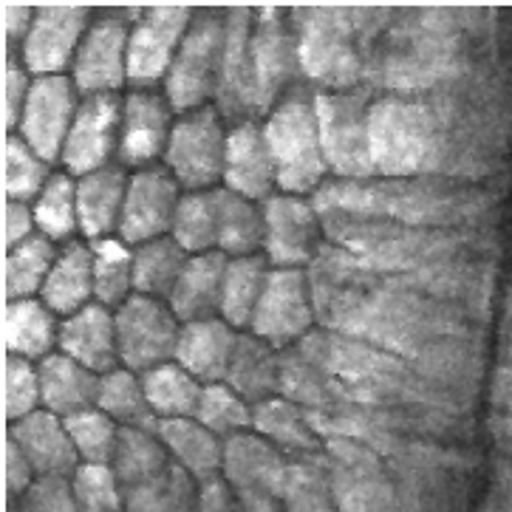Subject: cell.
Instances as JSON below:
<instances>
[{
	"instance_id": "6da1fadb",
	"label": "cell",
	"mask_w": 512,
	"mask_h": 512,
	"mask_svg": "<svg viewBox=\"0 0 512 512\" xmlns=\"http://www.w3.org/2000/svg\"><path fill=\"white\" fill-rule=\"evenodd\" d=\"M295 12L300 71L323 91H354L368 71L365 9L303 6Z\"/></svg>"
},
{
	"instance_id": "7a4b0ae2",
	"label": "cell",
	"mask_w": 512,
	"mask_h": 512,
	"mask_svg": "<svg viewBox=\"0 0 512 512\" xmlns=\"http://www.w3.org/2000/svg\"><path fill=\"white\" fill-rule=\"evenodd\" d=\"M371 159L385 179H411L445 165L442 125L433 102L388 94L371 102Z\"/></svg>"
},
{
	"instance_id": "3957f363",
	"label": "cell",
	"mask_w": 512,
	"mask_h": 512,
	"mask_svg": "<svg viewBox=\"0 0 512 512\" xmlns=\"http://www.w3.org/2000/svg\"><path fill=\"white\" fill-rule=\"evenodd\" d=\"M298 346L329 371L331 380L351 402L360 405L391 402L399 394H408L416 382L413 368L402 357L363 340L331 331H312Z\"/></svg>"
},
{
	"instance_id": "277c9868",
	"label": "cell",
	"mask_w": 512,
	"mask_h": 512,
	"mask_svg": "<svg viewBox=\"0 0 512 512\" xmlns=\"http://www.w3.org/2000/svg\"><path fill=\"white\" fill-rule=\"evenodd\" d=\"M264 133L278 170V190L289 196L317 193L329 173V162L320 142L314 94L295 85L269 111Z\"/></svg>"
},
{
	"instance_id": "5b68a950",
	"label": "cell",
	"mask_w": 512,
	"mask_h": 512,
	"mask_svg": "<svg viewBox=\"0 0 512 512\" xmlns=\"http://www.w3.org/2000/svg\"><path fill=\"white\" fill-rule=\"evenodd\" d=\"M309 272L314 312L323 331L360 340L385 278H377L346 249L326 244Z\"/></svg>"
},
{
	"instance_id": "8992f818",
	"label": "cell",
	"mask_w": 512,
	"mask_h": 512,
	"mask_svg": "<svg viewBox=\"0 0 512 512\" xmlns=\"http://www.w3.org/2000/svg\"><path fill=\"white\" fill-rule=\"evenodd\" d=\"M453 34L442 12L405 15V26L388 29V49L380 57V83L397 91L430 88L450 74Z\"/></svg>"
},
{
	"instance_id": "52a82bcc",
	"label": "cell",
	"mask_w": 512,
	"mask_h": 512,
	"mask_svg": "<svg viewBox=\"0 0 512 512\" xmlns=\"http://www.w3.org/2000/svg\"><path fill=\"white\" fill-rule=\"evenodd\" d=\"M227 12L230 9H199L193 15L165 80V97L176 114L199 111L218 94L227 49Z\"/></svg>"
},
{
	"instance_id": "ba28073f",
	"label": "cell",
	"mask_w": 512,
	"mask_h": 512,
	"mask_svg": "<svg viewBox=\"0 0 512 512\" xmlns=\"http://www.w3.org/2000/svg\"><path fill=\"white\" fill-rule=\"evenodd\" d=\"M314 108H317L320 142H323L329 170H334L346 182L371 179L377 170L371 159L368 94L365 91H317Z\"/></svg>"
},
{
	"instance_id": "9c48e42d",
	"label": "cell",
	"mask_w": 512,
	"mask_h": 512,
	"mask_svg": "<svg viewBox=\"0 0 512 512\" xmlns=\"http://www.w3.org/2000/svg\"><path fill=\"white\" fill-rule=\"evenodd\" d=\"M252 77H255V111H269L298 85L300 54L295 12L286 6H258L252 23Z\"/></svg>"
},
{
	"instance_id": "30bf717a",
	"label": "cell",
	"mask_w": 512,
	"mask_h": 512,
	"mask_svg": "<svg viewBox=\"0 0 512 512\" xmlns=\"http://www.w3.org/2000/svg\"><path fill=\"white\" fill-rule=\"evenodd\" d=\"M227 133L224 116L215 105H204L176 119L165 150V167L182 184V190L204 193L224 182Z\"/></svg>"
},
{
	"instance_id": "8fae6325",
	"label": "cell",
	"mask_w": 512,
	"mask_h": 512,
	"mask_svg": "<svg viewBox=\"0 0 512 512\" xmlns=\"http://www.w3.org/2000/svg\"><path fill=\"white\" fill-rule=\"evenodd\" d=\"M326 467L331 496L340 512H405L377 450L334 439L326 442Z\"/></svg>"
},
{
	"instance_id": "7c38bea8",
	"label": "cell",
	"mask_w": 512,
	"mask_h": 512,
	"mask_svg": "<svg viewBox=\"0 0 512 512\" xmlns=\"http://www.w3.org/2000/svg\"><path fill=\"white\" fill-rule=\"evenodd\" d=\"M119 363L133 374H148L176 360L182 323L165 300L131 295L116 309Z\"/></svg>"
},
{
	"instance_id": "4fadbf2b",
	"label": "cell",
	"mask_w": 512,
	"mask_h": 512,
	"mask_svg": "<svg viewBox=\"0 0 512 512\" xmlns=\"http://www.w3.org/2000/svg\"><path fill=\"white\" fill-rule=\"evenodd\" d=\"M196 9L190 6H148L133 15L128 40V85L153 91L165 83Z\"/></svg>"
},
{
	"instance_id": "5bb4252c",
	"label": "cell",
	"mask_w": 512,
	"mask_h": 512,
	"mask_svg": "<svg viewBox=\"0 0 512 512\" xmlns=\"http://www.w3.org/2000/svg\"><path fill=\"white\" fill-rule=\"evenodd\" d=\"M133 15L136 12L128 9H105L91 17V26L71 66V80L83 97L116 94L128 83V40Z\"/></svg>"
},
{
	"instance_id": "9a60e30c",
	"label": "cell",
	"mask_w": 512,
	"mask_h": 512,
	"mask_svg": "<svg viewBox=\"0 0 512 512\" xmlns=\"http://www.w3.org/2000/svg\"><path fill=\"white\" fill-rule=\"evenodd\" d=\"M314 300L306 269H272L264 286L261 303L255 309L249 334L264 340L275 351H286L312 334Z\"/></svg>"
},
{
	"instance_id": "2e32d148",
	"label": "cell",
	"mask_w": 512,
	"mask_h": 512,
	"mask_svg": "<svg viewBox=\"0 0 512 512\" xmlns=\"http://www.w3.org/2000/svg\"><path fill=\"white\" fill-rule=\"evenodd\" d=\"M91 9L80 3L37 6L20 60L32 77H57L74 66L77 49L91 26Z\"/></svg>"
},
{
	"instance_id": "e0dca14e",
	"label": "cell",
	"mask_w": 512,
	"mask_h": 512,
	"mask_svg": "<svg viewBox=\"0 0 512 512\" xmlns=\"http://www.w3.org/2000/svg\"><path fill=\"white\" fill-rule=\"evenodd\" d=\"M264 258L272 269H309L323 249V221L303 196L275 193L264 204Z\"/></svg>"
},
{
	"instance_id": "ac0fdd59",
	"label": "cell",
	"mask_w": 512,
	"mask_h": 512,
	"mask_svg": "<svg viewBox=\"0 0 512 512\" xmlns=\"http://www.w3.org/2000/svg\"><path fill=\"white\" fill-rule=\"evenodd\" d=\"M80 91L71 77L57 74V77H34L29 100L20 116V139L29 148L54 165L63 159L68 133L74 125V116L80 108Z\"/></svg>"
},
{
	"instance_id": "d6986e66",
	"label": "cell",
	"mask_w": 512,
	"mask_h": 512,
	"mask_svg": "<svg viewBox=\"0 0 512 512\" xmlns=\"http://www.w3.org/2000/svg\"><path fill=\"white\" fill-rule=\"evenodd\" d=\"M179 204H182V184L173 179V173L165 165L136 170L128 182L119 238L128 247H142L148 241L165 238L173 230Z\"/></svg>"
},
{
	"instance_id": "ffe728a7",
	"label": "cell",
	"mask_w": 512,
	"mask_h": 512,
	"mask_svg": "<svg viewBox=\"0 0 512 512\" xmlns=\"http://www.w3.org/2000/svg\"><path fill=\"white\" fill-rule=\"evenodd\" d=\"M122 108L125 100L119 94H94L83 97L74 125L63 148V167L66 173L83 179L102 167L114 165L119 153V133H122Z\"/></svg>"
},
{
	"instance_id": "44dd1931",
	"label": "cell",
	"mask_w": 512,
	"mask_h": 512,
	"mask_svg": "<svg viewBox=\"0 0 512 512\" xmlns=\"http://www.w3.org/2000/svg\"><path fill=\"white\" fill-rule=\"evenodd\" d=\"M292 459H286L278 447L266 442L258 433H238L224 442V467L221 479L244 496H269L281 498L289 481Z\"/></svg>"
},
{
	"instance_id": "7402d4cb",
	"label": "cell",
	"mask_w": 512,
	"mask_h": 512,
	"mask_svg": "<svg viewBox=\"0 0 512 512\" xmlns=\"http://www.w3.org/2000/svg\"><path fill=\"white\" fill-rule=\"evenodd\" d=\"M173 105L159 91H131L122 108V133L116 162L122 167H150L165 156L173 133Z\"/></svg>"
},
{
	"instance_id": "603a6c76",
	"label": "cell",
	"mask_w": 512,
	"mask_h": 512,
	"mask_svg": "<svg viewBox=\"0 0 512 512\" xmlns=\"http://www.w3.org/2000/svg\"><path fill=\"white\" fill-rule=\"evenodd\" d=\"M224 187L255 204H266L275 196L278 170L266 142L264 125L258 119L235 122L227 133Z\"/></svg>"
},
{
	"instance_id": "cb8c5ba5",
	"label": "cell",
	"mask_w": 512,
	"mask_h": 512,
	"mask_svg": "<svg viewBox=\"0 0 512 512\" xmlns=\"http://www.w3.org/2000/svg\"><path fill=\"white\" fill-rule=\"evenodd\" d=\"M252 23L255 9L235 6L227 12V49L221 83L215 94V108L224 119H258L255 111V77H252Z\"/></svg>"
},
{
	"instance_id": "d4e9b609",
	"label": "cell",
	"mask_w": 512,
	"mask_h": 512,
	"mask_svg": "<svg viewBox=\"0 0 512 512\" xmlns=\"http://www.w3.org/2000/svg\"><path fill=\"white\" fill-rule=\"evenodd\" d=\"M6 436L23 450L37 479H71L83 464L66 422L43 408L15 425H6Z\"/></svg>"
},
{
	"instance_id": "484cf974",
	"label": "cell",
	"mask_w": 512,
	"mask_h": 512,
	"mask_svg": "<svg viewBox=\"0 0 512 512\" xmlns=\"http://www.w3.org/2000/svg\"><path fill=\"white\" fill-rule=\"evenodd\" d=\"M60 354L71 357L97 377H105L119 368V340L116 317L102 303H88L85 309L60 323Z\"/></svg>"
},
{
	"instance_id": "4316f807",
	"label": "cell",
	"mask_w": 512,
	"mask_h": 512,
	"mask_svg": "<svg viewBox=\"0 0 512 512\" xmlns=\"http://www.w3.org/2000/svg\"><path fill=\"white\" fill-rule=\"evenodd\" d=\"M128 182H131V176L125 173V167L119 162L77 179L80 235L88 244L102 241V238H114V232L119 235Z\"/></svg>"
},
{
	"instance_id": "83f0119b",
	"label": "cell",
	"mask_w": 512,
	"mask_h": 512,
	"mask_svg": "<svg viewBox=\"0 0 512 512\" xmlns=\"http://www.w3.org/2000/svg\"><path fill=\"white\" fill-rule=\"evenodd\" d=\"M238 343V331L227 320H196L184 323L176 346V363L190 371L201 385H215L227 380L232 351Z\"/></svg>"
},
{
	"instance_id": "f1b7e54d",
	"label": "cell",
	"mask_w": 512,
	"mask_h": 512,
	"mask_svg": "<svg viewBox=\"0 0 512 512\" xmlns=\"http://www.w3.org/2000/svg\"><path fill=\"white\" fill-rule=\"evenodd\" d=\"M230 258L224 252H204L190 255L184 272L167 306L179 317V323H196V320H213L221 317V292H224V275H227Z\"/></svg>"
},
{
	"instance_id": "f546056e",
	"label": "cell",
	"mask_w": 512,
	"mask_h": 512,
	"mask_svg": "<svg viewBox=\"0 0 512 512\" xmlns=\"http://www.w3.org/2000/svg\"><path fill=\"white\" fill-rule=\"evenodd\" d=\"M40 374V402L43 411L54 413L60 419H68L74 413L97 408L100 397V377L88 371L71 357L54 351L43 363L37 365Z\"/></svg>"
},
{
	"instance_id": "4dcf8cb0",
	"label": "cell",
	"mask_w": 512,
	"mask_h": 512,
	"mask_svg": "<svg viewBox=\"0 0 512 512\" xmlns=\"http://www.w3.org/2000/svg\"><path fill=\"white\" fill-rule=\"evenodd\" d=\"M60 343V323L43 300H12L3 303V348L9 357L46 360Z\"/></svg>"
},
{
	"instance_id": "1f68e13d",
	"label": "cell",
	"mask_w": 512,
	"mask_h": 512,
	"mask_svg": "<svg viewBox=\"0 0 512 512\" xmlns=\"http://www.w3.org/2000/svg\"><path fill=\"white\" fill-rule=\"evenodd\" d=\"M224 382L252 408L281 397V351L255 334H238Z\"/></svg>"
},
{
	"instance_id": "d6a6232c",
	"label": "cell",
	"mask_w": 512,
	"mask_h": 512,
	"mask_svg": "<svg viewBox=\"0 0 512 512\" xmlns=\"http://www.w3.org/2000/svg\"><path fill=\"white\" fill-rule=\"evenodd\" d=\"M252 430L278 447L286 459L292 456V462L326 453V442L317 436L306 411L283 397L269 399L252 411Z\"/></svg>"
},
{
	"instance_id": "836d02e7",
	"label": "cell",
	"mask_w": 512,
	"mask_h": 512,
	"mask_svg": "<svg viewBox=\"0 0 512 512\" xmlns=\"http://www.w3.org/2000/svg\"><path fill=\"white\" fill-rule=\"evenodd\" d=\"M156 436L167 447L176 467H182L187 476L207 484L221 476L224 467V442L201 425L199 419H165L159 422Z\"/></svg>"
},
{
	"instance_id": "e575fe53",
	"label": "cell",
	"mask_w": 512,
	"mask_h": 512,
	"mask_svg": "<svg viewBox=\"0 0 512 512\" xmlns=\"http://www.w3.org/2000/svg\"><path fill=\"white\" fill-rule=\"evenodd\" d=\"M40 300L60 317H71L94 300V255L91 244L68 241L51 266Z\"/></svg>"
},
{
	"instance_id": "d590c367",
	"label": "cell",
	"mask_w": 512,
	"mask_h": 512,
	"mask_svg": "<svg viewBox=\"0 0 512 512\" xmlns=\"http://www.w3.org/2000/svg\"><path fill=\"white\" fill-rule=\"evenodd\" d=\"M218 193V252L227 258L264 255V207L232 193L227 187H215Z\"/></svg>"
},
{
	"instance_id": "8d00e7d4",
	"label": "cell",
	"mask_w": 512,
	"mask_h": 512,
	"mask_svg": "<svg viewBox=\"0 0 512 512\" xmlns=\"http://www.w3.org/2000/svg\"><path fill=\"white\" fill-rule=\"evenodd\" d=\"M111 467H114L122 493H128V490L162 479L173 467V459L162 445V439L156 436V430L119 428V442H116Z\"/></svg>"
},
{
	"instance_id": "74e56055",
	"label": "cell",
	"mask_w": 512,
	"mask_h": 512,
	"mask_svg": "<svg viewBox=\"0 0 512 512\" xmlns=\"http://www.w3.org/2000/svg\"><path fill=\"white\" fill-rule=\"evenodd\" d=\"M57 255L60 249L40 232L12 252H3V303L40 295Z\"/></svg>"
},
{
	"instance_id": "f35d334b",
	"label": "cell",
	"mask_w": 512,
	"mask_h": 512,
	"mask_svg": "<svg viewBox=\"0 0 512 512\" xmlns=\"http://www.w3.org/2000/svg\"><path fill=\"white\" fill-rule=\"evenodd\" d=\"M269 272L272 269L264 255L230 258L224 275V292H221V320H227L235 331L252 326Z\"/></svg>"
},
{
	"instance_id": "ab89813d",
	"label": "cell",
	"mask_w": 512,
	"mask_h": 512,
	"mask_svg": "<svg viewBox=\"0 0 512 512\" xmlns=\"http://www.w3.org/2000/svg\"><path fill=\"white\" fill-rule=\"evenodd\" d=\"M187 258L190 255L170 235L136 247L133 252V295H145V298L167 303L182 278Z\"/></svg>"
},
{
	"instance_id": "60d3db41",
	"label": "cell",
	"mask_w": 512,
	"mask_h": 512,
	"mask_svg": "<svg viewBox=\"0 0 512 512\" xmlns=\"http://www.w3.org/2000/svg\"><path fill=\"white\" fill-rule=\"evenodd\" d=\"M142 388L159 422L196 416L201 391H204V385L190 371H184L176 360L142 374Z\"/></svg>"
},
{
	"instance_id": "b9f144b4",
	"label": "cell",
	"mask_w": 512,
	"mask_h": 512,
	"mask_svg": "<svg viewBox=\"0 0 512 512\" xmlns=\"http://www.w3.org/2000/svg\"><path fill=\"white\" fill-rule=\"evenodd\" d=\"M97 408L108 413L119 428H139V430H156L159 419L150 408L142 377L133 374L128 368H116L111 374L100 377V397Z\"/></svg>"
},
{
	"instance_id": "7bdbcfd3",
	"label": "cell",
	"mask_w": 512,
	"mask_h": 512,
	"mask_svg": "<svg viewBox=\"0 0 512 512\" xmlns=\"http://www.w3.org/2000/svg\"><path fill=\"white\" fill-rule=\"evenodd\" d=\"M37 232L46 235L54 244H68L80 232V213H77V182L66 170L51 173L49 184L32 204Z\"/></svg>"
},
{
	"instance_id": "ee69618b",
	"label": "cell",
	"mask_w": 512,
	"mask_h": 512,
	"mask_svg": "<svg viewBox=\"0 0 512 512\" xmlns=\"http://www.w3.org/2000/svg\"><path fill=\"white\" fill-rule=\"evenodd\" d=\"M94 255V303L119 309L133 295V252L122 238L91 244Z\"/></svg>"
},
{
	"instance_id": "f6af8a7d",
	"label": "cell",
	"mask_w": 512,
	"mask_h": 512,
	"mask_svg": "<svg viewBox=\"0 0 512 512\" xmlns=\"http://www.w3.org/2000/svg\"><path fill=\"white\" fill-rule=\"evenodd\" d=\"M170 238L187 255L215 252L218 249V193L215 190L184 193Z\"/></svg>"
},
{
	"instance_id": "bcb514c9",
	"label": "cell",
	"mask_w": 512,
	"mask_h": 512,
	"mask_svg": "<svg viewBox=\"0 0 512 512\" xmlns=\"http://www.w3.org/2000/svg\"><path fill=\"white\" fill-rule=\"evenodd\" d=\"M49 179V162L40 159L20 133L3 136V199L34 204Z\"/></svg>"
},
{
	"instance_id": "7dc6e473",
	"label": "cell",
	"mask_w": 512,
	"mask_h": 512,
	"mask_svg": "<svg viewBox=\"0 0 512 512\" xmlns=\"http://www.w3.org/2000/svg\"><path fill=\"white\" fill-rule=\"evenodd\" d=\"M286 512H340L331 496L326 453L314 459H300L289 467V481L283 490Z\"/></svg>"
},
{
	"instance_id": "c3c4849f",
	"label": "cell",
	"mask_w": 512,
	"mask_h": 512,
	"mask_svg": "<svg viewBox=\"0 0 512 512\" xmlns=\"http://www.w3.org/2000/svg\"><path fill=\"white\" fill-rule=\"evenodd\" d=\"M252 405L232 391L227 382H215V385H204L199 399L196 416L204 428L215 433L221 442H227L238 433H247L252 428Z\"/></svg>"
},
{
	"instance_id": "681fc988",
	"label": "cell",
	"mask_w": 512,
	"mask_h": 512,
	"mask_svg": "<svg viewBox=\"0 0 512 512\" xmlns=\"http://www.w3.org/2000/svg\"><path fill=\"white\" fill-rule=\"evenodd\" d=\"M68 436L77 447V456L83 464H111L114 462L116 442H119V425L100 408L74 413L63 419Z\"/></svg>"
},
{
	"instance_id": "f907efd6",
	"label": "cell",
	"mask_w": 512,
	"mask_h": 512,
	"mask_svg": "<svg viewBox=\"0 0 512 512\" xmlns=\"http://www.w3.org/2000/svg\"><path fill=\"white\" fill-rule=\"evenodd\" d=\"M80 512H125L122 487L111 464H80L71 476Z\"/></svg>"
},
{
	"instance_id": "816d5d0a",
	"label": "cell",
	"mask_w": 512,
	"mask_h": 512,
	"mask_svg": "<svg viewBox=\"0 0 512 512\" xmlns=\"http://www.w3.org/2000/svg\"><path fill=\"white\" fill-rule=\"evenodd\" d=\"M40 374L29 360L3 357V419L6 425H15L20 419L40 411Z\"/></svg>"
},
{
	"instance_id": "f5cc1de1",
	"label": "cell",
	"mask_w": 512,
	"mask_h": 512,
	"mask_svg": "<svg viewBox=\"0 0 512 512\" xmlns=\"http://www.w3.org/2000/svg\"><path fill=\"white\" fill-rule=\"evenodd\" d=\"M29 91H32V80L20 54L3 51V136L20 128V116L29 100Z\"/></svg>"
},
{
	"instance_id": "db71d44e",
	"label": "cell",
	"mask_w": 512,
	"mask_h": 512,
	"mask_svg": "<svg viewBox=\"0 0 512 512\" xmlns=\"http://www.w3.org/2000/svg\"><path fill=\"white\" fill-rule=\"evenodd\" d=\"M23 512H80L71 490V479H37L34 487L20 498Z\"/></svg>"
},
{
	"instance_id": "11a10c76",
	"label": "cell",
	"mask_w": 512,
	"mask_h": 512,
	"mask_svg": "<svg viewBox=\"0 0 512 512\" xmlns=\"http://www.w3.org/2000/svg\"><path fill=\"white\" fill-rule=\"evenodd\" d=\"M34 481L37 476H34L29 459L23 456V450L9 436H3V501L6 504L20 501L32 490Z\"/></svg>"
},
{
	"instance_id": "9f6ffc18",
	"label": "cell",
	"mask_w": 512,
	"mask_h": 512,
	"mask_svg": "<svg viewBox=\"0 0 512 512\" xmlns=\"http://www.w3.org/2000/svg\"><path fill=\"white\" fill-rule=\"evenodd\" d=\"M32 204L3 199V252H12L20 244L37 235Z\"/></svg>"
},
{
	"instance_id": "6f0895ef",
	"label": "cell",
	"mask_w": 512,
	"mask_h": 512,
	"mask_svg": "<svg viewBox=\"0 0 512 512\" xmlns=\"http://www.w3.org/2000/svg\"><path fill=\"white\" fill-rule=\"evenodd\" d=\"M37 6L26 3H3V51L20 54L26 34L32 29V20Z\"/></svg>"
},
{
	"instance_id": "680465c9",
	"label": "cell",
	"mask_w": 512,
	"mask_h": 512,
	"mask_svg": "<svg viewBox=\"0 0 512 512\" xmlns=\"http://www.w3.org/2000/svg\"><path fill=\"white\" fill-rule=\"evenodd\" d=\"M156 512H199V481L173 464L170 490H167L165 501L159 504Z\"/></svg>"
},
{
	"instance_id": "91938a15",
	"label": "cell",
	"mask_w": 512,
	"mask_h": 512,
	"mask_svg": "<svg viewBox=\"0 0 512 512\" xmlns=\"http://www.w3.org/2000/svg\"><path fill=\"white\" fill-rule=\"evenodd\" d=\"M199 512H241V498L218 476L207 484H199Z\"/></svg>"
},
{
	"instance_id": "94428289",
	"label": "cell",
	"mask_w": 512,
	"mask_h": 512,
	"mask_svg": "<svg viewBox=\"0 0 512 512\" xmlns=\"http://www.w3.org/2000/svg\"><path fill=\"white\" fill-rule=\"evenodd\" d=\"M496 512H512V459L498 456L493 470V496L487 501Z\"/></svg>"
},
{
	"instance_id": "6125c7cd",
	"label": "cell",
	"mask_w": 512,
	"mask_h": 512,
	"mask_svg": "<svg viewBox=\"0 0 512 512\" xmlns=\"http://www.w3.org/2000/svg\"><path fill=\"white\" fill-rule=\"evenodd\" d=\"M490 402L496 413L512 416V365H501L493 377V388H490Z\"/></svg>"
},
{
	"instance_id": "be15d7a7",
	"label": "cell",
	"mask_w": 512,
	"mask_h": 512,
	"mask_svg": "<svg viewBox=\"0 0 512 512\" xmlns=\"http://www.w3.org/2000/svg\"><path fill=\"white\" fill-rule=\"evenodd\" d=\"M487 430H490V436H493V442H496L498 456L512 459V416L493 413L490 422H487Z\"/></svg>"
},
{
	"instance_id": "e7e4bbea",
	"label": "cell",
	"mask_w": 512,
	"mask_h": 512,
	"mask_svg": "<svg viewBox=\"0 0 512 512\" xmlns=\"http://www.w3.org/2000/svg\"><path fill=\"white\" fill-rule=\"evenodd\" d=\"M241 512H286L281 498L269 496H244L241 498Z\"/></svg>"
},
{
	"instance_id": "03108f58",
	"label": "cell",
	"mask_w": 512,
	"mask_h": 512,
	"mask_svg": "<svg viewBox=\"0 0 512 512\" xmlns=\"http://www.w3.org/2000/svg\"><path fill=\"white\" fill-rule=\"evenodd\" d=\"M3 512H23V507H20V501H9V504L3 507Z\"/></svg>"
}]
</instances>
